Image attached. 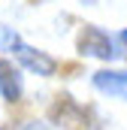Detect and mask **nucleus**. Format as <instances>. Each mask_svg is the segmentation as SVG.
Masks as SVG:
<instances>
[{"instance_id": "3", "label": "nucleus", "mask_w": 127, "mask_h": 130, "mask_svg": "<svg viewBox=\"0 0 127 130\" xmlns=\"http://www.w3.org/2000/svg\"><path fill=\"white\" fill-rule=\"evenodd\" d=\"M94 88L106 97L127 100V70H100V73H94Z\"/></svg>"}, {"instance_id": "1", "label": "nucleus", "mask_w": 127, "mask_h": 130, "mask_svg": "<svg viewBox=\"0 0 127 130\" xmlns=\"http://www.w3.org/2000/svg\"><path fill=\"white\" fill-rule=\"evenodd\" d=\"M79 52L88 58H100V61H112L118 58V39L100 30L97 24H85L79 33Z\"/></svg>"}, {"instance_id": "8", "label": "nucleus", "mask_w": 127, "mask_h": 130, "mask_svg": "<svg viewBox=\"0 0 127 130\" xmlns=\"http://www.w3.org/2000/svg\"><path fill=\"white\" fill-rule=\"evenodd\" d=\"M82 3H88V6H91V3H97V0H82Z\"/></svg>"}, {"instance_id": "4", "label": "nucleus", "mask_w": 127, "mask_h": 130, "mask_svg": "<svg viewBox=\"0 0 127 130\" xmlns=\"http://www.w3.org/2000/svg\"><path fill=\"white\" fill-rule=\"evenodd\" d=\"M21 91H24L21 70L12 64V61L0 58V97H3V100H9V103H15V100L21 97Z\"/></svg>"}, {"instance_id": "7", "label": "nucleus", "mask_w": 127, "mask_h": 130, "mask_svg": "<svg viewBox=\"0 0 127 130\" xmlns=\"http://www.w3.org/2000/svg\"><path fill=\"white\" fill-rule=\"evenodd\" d=\"M118 42H124V48H127V30H121V33H118Z\"/></svg>"}, {"instance_id": "6", "label": "nucleus", "mask_w": 127, "mask_h": 130, "mask_svg": "<svg viewBox=\"0 0 127 130\" xmlns=\"http://www.w3.org/2000/svg\"><path fill=\"white\" fill-rule=\"evenodd\" d=\"M24 130H49V127H45V124H39V121H33V124H27Z\"/></svg>"}, {"instance_id": "5", "label": "nucleus", "mask_w": 127, "mask_h": 130, "mask_svg": "<svg viewBox=\"0 0 127 130\" xmlns=\"http://www.w3.org/2000/svg\"><path fill=\"white\" fill-rule=\"evenodd\" d=\"M21 36L12 30V27H0V52H12V45L18 42Z\"/></svg>"}, {"instance_id": "2", "label": "nucleus", "mask_w": 127, "mask_h": 130, "mask_svg": "<svg viewBox=\"0 0 127 130\" xmlns=\"http://www.w3.org/2000/svg\"><path fill=\"white\" fill-rule=\"evenodd\" d=\"M12 52H15L18 64L24 67V70H30V73H36V76H55V70H58V61H55L52 55H45V52L33 48V45L21 42V39L12 45Z\"/></svg>"}]
</instances>
